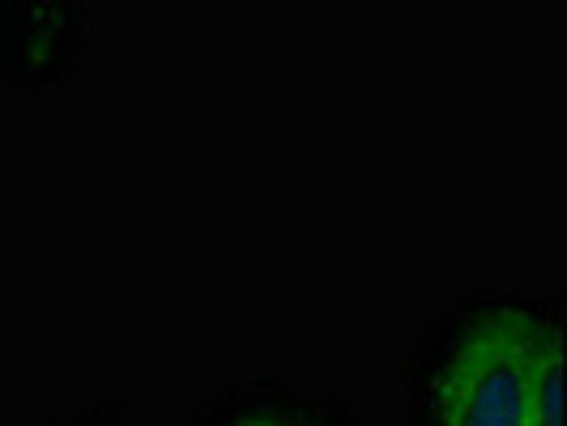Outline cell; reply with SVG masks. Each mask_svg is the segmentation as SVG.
Returning <instances> with one entry per match:
<instances>
[{"label": "cell", "mask_w": 567, "mask_h": 426, "mask_svg": "<svg viewBox=\"0 0 567 426\" xmlns=\"http://www.w3.org/2000/svg\"><path fill=\"white\" fill-rule=\"evenodd\" d=\"M534 426H564V337H559V324H546V341H542Z\"/></svg>", "instance_id": "obj_2"}, {"label": "cell", "mask_w": 567, "mask_h": 426, "mask_svg": "<svg viewBox=\"0 0 567 426\" xmlns=\"http://www.w3.org/2000/svg\"><path fill=\"white\" fill-rule=\"evenodd\" d=\"M546 320L499 308L478 315L431 384L440 426H534V388Z\"/></svg>", "instance_id": "obj_1"}, {"label": "cell", "mask_w": 567, "mask_h": 426, "mask_svg": "<svg viewBox=\"0 0 567 426\" xmlns=\"http://www.w3.org/2000/svg\"><path fill=\"white\" fill-rule=\"evenodd\" d=\"M227 426H303V423H299V418H290V414H265V409H252V414L230 418Z\"/></svg>", "instance_id": "obj_3"}]
</instances>
